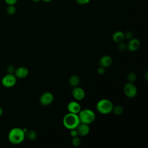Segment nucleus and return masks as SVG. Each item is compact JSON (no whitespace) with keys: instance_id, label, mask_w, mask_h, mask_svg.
Returning a JSON list of instances; mask_svg holds the SVG:
<instances>
[{"instance_id":"nucleus-1","label":"nucleus","mask_w":148,"mask_h":148,"mask_svg":"<svg viewBox=\"0 0 148 148\" xmlns=\"http://www.w3.org/2000/svg\"><path fill=\"white\" fill-rule=\"evenodd\" d=\"M25 138L23 130L15 127L10 130L8 134L9 141L13 145H18L22 143Z\"/></svg>"},{"instance_id":"nucleus-2","label":"nucleus","mask_w":148,"mask_h":148,"mask_svg":"<svg viewBox=\"0 0 148 148\" xmlns=\"http://www.w3.org/2000/svg\"><path fill=\"white\" fill-rule=\"evenodd\" d=\"M62 123L65 128L72 130L76 128L80 121L77 114L69 112L64 117Z\"/></svg>"},{"instance_id":"nucleus-3","label":"nucleus","mask_w":148,"mask_h":148,"mask_svg":"<svg viewBox=\"0 0 148 148\" xmlns=\"http://www.w3.org/2000/svg\"><path fill=\"white\" fill-rule=\"evenodd\" d=\"M78 116L80 123L90 124L94 121L95 119V114L91 109H84L82 110L78 113Z\"/></svg>"},{"instance_id":"nucleus-4","label":"nucleus","mask_w":148,"mask_h":148,"mask_svg":"<svg viewBox=\"0 0 148 148\" xmlns=\"http://www.w3.org/2000/svg\"><path fill=\"white\" fill-rule=\"evenodd\" d=\"M96 107L98 112L103 114H106L112 112L113 104L109 99H102L97 102Z\"/></svg>"},{"instance_id":"nucleus-5","label":"nucleus","mask_w":148,"mask_h":148,"mask_svg":"<svg viewBox=\"0 0 148 148\" xmlns=\"http://www.w3.org/2000/svg\"><path fill=\"white\" fill-rule=\"evenodd\" d=\"M17 77L14 74L8 73L1 80V83L5 87L10 88L14 86L17 82Z\"/></svg>"},{"instance_id":"nucleus-6","label":"nucleus","mask_w":148,"mask_h":148,"mask_svg":"<svg viewBox=\"0 0 148 148\" xmlns=\"http://www.w3.org/2000/svg\"><path fill=\"white\" fill-rule=\"evenodd\" d=\"M137 91L136 87L132 83L128 82L124 86V92L128 98H134L137 94Z\"/></svg>"},{"instance_id":"nucleus-7","label":"nucleus","mask_w":148,"mask_h":148,"mask_svg":"<svg viewBox=\"0 0 148 148\" xmlns=\"http://www.w3.org/2000/svg\"><path fill=\"white\" fill-rule=\"evenodd\" d=\"M54 99L53 95L50 92H45L42 94L39 98V102L43 106H47L51 104Z\"/></svg>"},{"instance_id":"nucleus-8","label":"nucleus","mask_w":148,"mask_h":148,"mask_svg":"<svg viewBox=\"0 0 148 148\" xmlns=\"http://www.w3.org/2000/svg\"><path fill=\"white\" fill-rule=\"evenodd\" d=\"M72 94L73 98L77 100L80 101L84 99L85 97V92L84 90L80 87H75L72 91Z\"/></svg>"},{"instance_id":"nucleus-9","label":"nucleus","mask_w":148,"mask_h":148,"mask_svg":"<svg viewBox=\"0 0 148 148\" xmlns=\"http://www.w3.org/2000/svg\"><path fill=\"white\" fill-rule=\"evenodd\" d=\"M140 41L136 38L131 39L127 45V49L130 51H135L140 47Z\"/></svg>"},{"instance_id":"nucleus-10","label":"nucleus","mask_w":148,"mask_h":148,"mask_svg":"<svg viewBox=\"0 0 148 148\" xmlns=\"http://www.w3.org/2000/svg\"><path fill=\"white\" fill-rule=\"evenodd\" d=\"M76 130H77L79 135L84 136L88 134L90 132V127L88 124L80 123L76 128Z\"/></svg>"},{"instance_id":"nucleus-11","label":"nucleus","mask_w":148,"mask_h":148,"mask_svg":"<svg viewBox=\"0 0 148 148\" xmlns=\"http://www.w3.org/2000/svg\"><path fill=\"white\" fill-rule=\"evenodd\" d=\"M67 109L70 113L78 114L81 110V106L78 102L75 101H71L67 105Z\"/></svg>"},{"instance_id":"nucleus-12","label":"nucleus","mask_w":148,"mask_h":148,"mask_svg":"<svg viewBox=\"0 0 148 148\" xmlns=\"http://www.w3.org/2000/svg\"><path fill=\"white\" fill-rule=\"evenodd\" d=\"M28 69L24 66H20L16 69L14 75L17 78L24 79L28 75Z\"/></svg>"},{"instance_id":"nucleus-13","label":"nucleus","mask_w":148,"mask_h":148,"mask_svg":"<svg viewBox=\"0 0 148 148\" xmlns=\"http://www.w3.org/2000/svg\"><path fill=\"white\" fill-rule=\"evenodd\" d=\"M112 58H111V57L108 55H105L102 56L99 61V65L103 68L109 67L112 65Z\"/></svg>"},{"instance_id":"nucleus-14","label":"nucleus","mask_w":148,"mask_h":148,"mask_svg":"<svg viewBox=\"0 0 148 148\" xmlns=\"http://www.w3.org/2000/svg\"><path fill=\"white\" fill-rule=\"evenodd\" d=\"M112 38H113V41L116 43H119L120 42H121L125 39L124 33L120 31H116L113 34Z\"/></svg>"},{"instance_id":"nucleus-15","label":"nucleus","mask_w":148,"mask_h":148,"mask_svg":"<svg viewBox=\"0 0 148 148\" xmlns=\"http://www.w3.org/2000/svg\"><path fill=\"white\" fill-rule=\"evenodd\" d=\"M79 83H80V78L78 76L76 75H73L69 77V83L71 86L73 87H76L79 85Z\"/></svg>"},{"instance_id":"nucleus-16","label":"nucleus","mask_w":148,"mask_h":148,"mask_svg":"<svg viewBox=\"0 0 148 148\" xmlns=\"http://www.w3.org/2000/svg\"><path fill=\"white\" fill-rule=\"evenodd\" d=\"M25 136L30 140H34L37 137L36 132L34 130H27L25 132Z\"/></svg>"},{"instance_id":"nucleus-17","label":"nucleus","mask_w":148,"mask_h":148,"mask_svg":"<svg viewBox=\"0 0 148 148\" xmlns=\"http://www.w3.org/2000/svg\"><path fill=\"white\" fill-rule=\"evenodd\" d=\"M123 108L121 105H116L115 106H113L112 112L113 113L117 116L121 115L123 112Z\"/></svg>"},{"instance_id":"nucleus-18","label":"nucleus","mask_w":148,"mask_h":148,"mask_svg":"<svg viewBox=\"0 0 148 148\" xmlns=\"http://www.w3.org/2000/svg\"><path fill=\"white\" fill-rule=\"evenodd\" d=\"M127 79L128 82L133 83L136 79V75L134 72H130L127 76Z\"/></svg>"},{"instance_id":"nucleus-19","label":"nucleus","mask_w":148,"mask_h":148,"mask_svg":"<svg viewBox=\"0 0 148 148\" xmlns=\"http://www.w3.org/2000/svg\"><path fill=\"white\" fill-rule=\"evenodd\" d=\"M16 12V8L14 5H8L6 9V12L9 15H13Z\"/></svg>"},{"instance_id":"nucleus-20","label":"nucleus","mask_w":148,"mask_h":148,"mask_svg":"<svg viewBox=\"0 0 148 148\" xmlns=\"http://www.w3.org/2000/svg\"><path fill=\"white\" fill-rule=\"evenodd\" d=\"M72 143L73 145V146H78L80 145L81 143V140L79 139V137L77 136H75V137H73V139L72 140Z\"/></svg>"},{"instance_id":"nucleus-21","label":"nucleus","mask_w":148,"mask_h":148,"mask_svg":"<svg viewBox=\"0 0 148 148\" xmlns=\"http://www.w3.org/2000/svg\"><path fill=\"white\" fill-rule=\"evenodd\" d=\"M15 70H16V69H15L14 66L12 65H9L6 68V71H7L8 73L14 74Z\"/></svg>"},{"instance_id":"nucleus-22","label":"nucleus","mask_w":148,"mask_h":148,"mask_svg":"<svg viewBox=\"0 0 148 148\" xmlns=\"http://www.w3.org/2000/svg\"><path fill=\"white\" fill-rule=\"evenodd\" d=\"M127 49V45L125 43H124V42H121L119 43L118 45V49L120 51H124Z\"/></svg>"},{"instance_id":"nucleus-23","label":"nucleus","mask_w":148,"mask_h":148,"mask_svg":"<svg viewBox=\"0 0 148 148\" xmlns=\"http://www.w3.org/2000/svg\"><path fill=\"white\" fill-rule=\"evenodd\" d=\"M124 37L127 39L130 40L131 39L133 38V34L131 31H127L124 34Z\"/></svg>"},{"instance_id":"nucleus-24","label":"nucleus","mask_w":148,"mask_h":148,"mask_svg":"<svg viewBox=\"0 0 148 148\" xmlns=\"http://www.w3.org/2000/svg\"><path fill=\"white\" fill-rule=\"evenodd\" d=\"M97 73L99 74V75H103L104 74V73L105 72V68L102 67V66H99L97 68Z\"/></svg>"},{"instance_id":"nucleus-25","label":"nucleus","mask_w":148,"mask_h":148,"mask_svg":"<svg viewBox=\"0 0 148 148\" xmlns=\"http://www.w3.org/2000/svg\"><path fill=\"white\" fill-rule=\"evenodd\" d=\"M70 135L72 137H75V136H77L78 135V133H77V130H76V128L75 129H72V130H70Z\"/></svg>"},{"instance_id":"nucleus-26","label":"nucleus","mask_w":148,"mask_h":148,"mask_svg":"<svg viewBox=\"0 0 148 148\" xmlns=\"http://www.w3.org/2000/svg\"><path fill=\"white\" fill-rule=\"evenodd\" d=\"M76 2L80 5H86L90 2V0H76Z\"/></svg>"},{"instance_id":"nucleus-27","label":"nucleus","mask_w":148,"mask_h":148,"mask_svg":"<svg viewBox=\"0 0 148 148\" xmlns=\"http://www.w3.org/2000/svg\"><path fill=\"white\" fill-rule=\"evenodd\" d=\"M17 0H5V2L6 4L8 5H14L16 2Z\"/></svg>"},{"instance_id":"nucleus-28","label":"nucleus","mask_w":148,"mask_h":148,"mask_svg":"<svg viewBox=\"0 0 148 148\" xmlns=\"http://www.w3.org/2000/svg\"><path fill=\"white\" fill-rule=\"evenodd\" d=\"M2 114H3V109H2V108L0 106V117L2 116Z\"/></svg>"},{"instance_id":"nucleus-29","label":"nucleus","mask_w":148,"mask_h":148,"mask_svg":"<svg viewBox=\"0 0 148 148\" xmlns=\"http://www.w3.org/2000/svg\"><path fill=\"white\" fill-rule=\"evenodd\" d=\"M43 1H44L45 2H50L51 0H42Z\"/></svg>"},{"instance_id":"nucleus-30","label":"nucleus","mask_w":148,"mask_h":148,"mask_svg":"<svg viewBox=\"0 0 148 148\" xmlns=\"http://www.w3.org/2000/svg\"><path fill=\"white\" fill-rule=\"evenodd\" d=\"M32 1H34V2H39L40 0H32Z\"/></svg>"}]
</instances>
